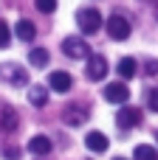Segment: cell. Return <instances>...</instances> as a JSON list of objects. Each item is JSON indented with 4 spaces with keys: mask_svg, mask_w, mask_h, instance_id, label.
<instances>
[{
    "mask_svg": "<svg viewBox=\"0 0 158 160\" xmlns=\"http://www.w3.org/2000/svg\"><path fill=\"white\" fill-rule=\"evenodd\" d=\"M130 20L127 17H122V14H110L107 17V37L110 39H116V42H124L127 37H130Z\"/></svg>",
    "mask_w": 158,
    "mask_h": 160,
    "instance_id": "cell-3",
    "label": "cell"
},
{
    "mask_svg": "<svg viewBox=\"0 0 158 160\" xmlns=\"http://www.w3.org/2000/svg\"><path fill=\"white\" fill-rule=\"evenodd\" d=\"M133 160H158V149L150 146V143H141V146H136Z\"/></svg>",
    "mask_w": 158,
    "mask_h": 160,
    "instance_id": "cell-16",
    "label": "cell"
},
{
    "mask_svg": "<svg viewBox=\"0 0 158 160\" xmlns=\"http://www.w3.org/2000/svg\"><path fill=\"white\" fill-rule=\"evenodd\" d=\"M62 118H65V124H71V127H82V124L88 121V107H82V104H68L65 112H62Z\"/></svg>",
    "mask_w": 158,
    "mask_h": 160,
    "instance_id": "cell-8",
    "label": "cell"
},
{
    "mask_svg": "<svg viewBox=\"0 0 158 160\" xmlns=\"http://www.w3.org/2000/svg\"><path fill=\"white\" fill-rule=\"evenodd\" d=\"M144 70H147V76H155V73H158V62H155V59H147Z\"/></svg>",
    "mask_w": 158,
    "mask_h": 160,
    "instance_id": "cell-21",
    "label": "cell"
},
{
    "mask_svg": "<svg viewBox=\"0 0 158 160\" xmlns=\"http://www.w3.org/2000/svg\"><path fill=\"white\" fill-rule=\"evenodd\" d=\"M85 76H88V82H102L107 76V59L102 53H93L85 62Z\"/></svg>",
    "mask_w": 158,
    "mask_h": 160,
    "instance_id": "cell-5",
    "label": "cell"
},
{
    "mask_svg": "<svg viewBox=\"0 0 158 160\" xmlns=\"http://www.w3.org/2000/svg\"><path fill=\"white\" fill-rule=\"evenodd\" d=\"M113 160H124V158H113Z\"/></svg>",
    "mask_w": 158,
    "mask_h": 160,
    "instance_id": "cell-24",
    "label": "cell"
},
{
    "mask_svg": "<svg viewBox=\"0 0 158 160\" xmlns=\"http://www.w3.org/2000/svg\"><path fill=\"white\" fill-rule=\"evenodd\" d=\"M48 59H51V56H48V51H45V48H34V51L28 53V62H31L34 68H45V65H48Z\"/></svg>",
    "mask_w": 158,
    "mask_h": 160,
    "instance_id": "cell-17",
    "label": "cell"
},
{
    "mask_svg": "<svg viewBox=\"0 0 158 160\" xmlns=\"http://www.w3.org/2000/svg\"><path fill=\"white\" fill-rule=\"evenodd\" d=\"M17 121H20L17 110L8 107V104H0V132H14L17 129Z\"/></svg>",
    "mask_w": 158,
    "mask_h": 160,
    "instance_id": "cell-9",
    "label": "cell"
},
{
    "mask_svg": "<svg viewBox=\"0 0 158 160\" xmlns=\"http://www.w3.org/2000/svg\"><path fill=\"white\" fill-rule=\"evenodd\" d=\"M34 6H37V11H42V14H54V11H57V0H34Z\"/></svg>",
    "mask_w": 158,
    "mask_h": 160,
    "instance_id": "cell-18",
    "label": "cell"
},
{
    "mask_svg": "<svg viewBox=\"0 0 158 160\" xmlns=\"http://www.w3.org/2000/svg\"><path fill=\"white\" fill-rule=\"evenodd\" d=\"M8 39H11V31H8V25L0 20V48H6V45H8Z\"/></svg>",
    "mask_w": 158,
    "mask_h": 160,
    "instance_id": "cell-20",
    "label": "cell"
},
{
    "mask_svg": "<svg viewBox=\"0 0 158 160\" xmlns=\"http://www.w3.org/2000/svg\"><path fill=\"white\" fill-rule=\"evenodd\" d=\"M76 25H79L82 34L99 31V28H102V14H99V8H79V11H76Z\"/></svg>",
    "mask_w": 158,
    "mask_h": 160,
    "instance_id": "cell-2",
    "label": "cell"
},
{
    "mask_svg": "<svg viewBox=\"0 0 158 160\" xmlns=\"http://www.w3.org/2000/svg\"><path fill=\"white\" fill-rule=\"evenodd\" d=\"M3 155H6L8 160H17V158H20V149H17V146H8V149H6Z\"/></svg>",
    "mask_w": 158,
    "mask_h": 160,
    "instance_id": "cell-22",
    "label": "cell"
},
{
    "mask_svg": "<svg viewBox=\"0 0 158 160\" xmlns=\"http://www.w3.org/2000/svg\"><path fill=\"white\" fill-rule=\"evenodd\" d=\"M155 20H158V8H155Z\"/></svg>",
    "mask_w": 158,
    "mask_h": 160,
    "instance_id": "cell-23",
    "label": "cell"
},
{
    "mask_svg": "<svg viewBox=\"0 0 158 160\" xmlns=\"http://www.w3.org/2000/svg\"><path fill=\"white\" fill-rule=\"evenodd\" d=\"M116 124H119L122 129H133V127H139V124H141V110L124 104V107L116 112Z\"/></svg>",
    "mask_w": 158,
    "mask_h": 160,
    "instance_id": "cell-7",
    "label": "cell"
},
{
    "mask_svg": "<svg viewBox=\"0 0 158 160\" xmlns=\"http://www.w3.org/2000/svg\"><path fill=\"white\" fill-rule=\"evenodd\" d=\"M105 98H107L110 104L124 107V104H127V98H130V90H127V84H124V82H110V84H105Z\"/></svg>",
    "mask_w": 158,
    "mask_h": 160,
    "instance_id": "cell-6",
    "label": "cell"
},
{
    "mask_svg": "<svg viewBox=\"0 0 158 160\" xmlns=\"http://www.w3.org/2000/svg\"><path fill=\"white\" fill-rule=\"evenodd\" d=\"M14 34H17L20 42H34V37H37V25H34L31 20H20V22L14 25Z\"/></svg>",
    "mask_w": 158,
    "mask_h": 160,
    "instance_id": "cell-11",
    "label": "cell"
},
{
    "mask_svg": "<svg viewBox=\"0 0 158 160\" xmlns=\"http://www.w3.org/2000/svg\"><path fill=\"white\" fill-rule=\"evenodd\" d=\"M116 70H119V76H122L124 82H127V79H133V76H136V59H133V56H124V59H119Z\"/></svg>",
    "mask_w": 158,
    "mask_h": 160,
    "instance_id": "cell-15",
    "label": "cell"
},
{
    "mask_svg": "<svg viewBox=\"0 0 158 160\" xmlns=\"http://www.w3.org/2000/svg\"><path fill=\"white\" fill-rule=\"evenodd\" d=\"M0 79H3L6 84H14V87L28 84V73H25V68L17 65V62H3V65H0Z\"/></svg>",
    "mask_w": 158,
    "mask_h": 160,
    "instance_id": "cell-1",
    "label": "cell"
},
{
    "mask_svg": "<svg viewBox=\"0 0 158 160\" xmlns=\"http://www.w3.org/2000/svg\"><path fill=\"white\" fill-rule=\"evenodd\" d=\"M62 51H65V56H71V59H88V56H93L90 48H88V42H85L82 37H65V39H62Z\"/></svg>",
    "mask_w": 158,
    "mask_h": 160,
    "instance_id": "cell-4",
    "label": "cell"
},
{
    "mask_svg": "<svg viewBox=\"0 0 158 160\" xmlns=\"http://www.w3.org/2000/svg\"><path fill=\"white\" fill-rule=\"evenodd\" d=\"M147 107H150L153 112H158V87H153V90L147 93Z\"/></svg>",
    "mask_w": 158,
    "mask_h": 160,
    "instance_id": "cell-19",
    "label": "cell"
},
{
    "mask_svg": "<svg viewBox=\"0 0 158 160\" xmlns=\"http://www.w3.org/2000/svg\"><path fill=\"white\" fill-rule=\"evenodd\" d=\"M155 141H158V132H155Z\"/></svg>",
    "mask_w": 158,
    "mask_h": 160,
    "instance_id": "cell-25",
    "label": "cell"
},
{
    "mask_svg": "<svg viewBox=\"0 0 158 160\" xmlns=\"http://www.w3.org/2000/svg\"><path fill=\"white\" fill-rule=\"evenodd\" d=\"M48 84H51V90H57V93H68L71 84H74V79H71V73H65V70H54V73L48 76Z\"/></svg>",
    "mask_w": 158,
    "mask_h": 160,
    "instance_id": "cell-10",
    "label": "cell"
},
{
    "mask_svg": "<svg viewBox=\"0 0 158 160\" xmlns=\"http://www.w3.org/2000/svg\"><path fill=\"white\" fill-rule=\"evenodd\" d=\"M85 146H88L90 152H105V149H107V138H105L102 132H88Z\"/></svg>",
    "mask_w": 158,
    "mask_h": 160,
    "instance_id": "cell-14",
    "label": "cell"
},
{
    "mask_svg": "<svg viewBox=\"0 0 158 160\" xmlns=\"http://www.w3.org/2000/svg\"><path fill=\"white\" fill-rule=\"evenodd\" d=\"M28 152L37 155V158L48 155V152H51V138H45V135H34V138L28 141Z\"/></svg>",
    "mask_w": 158,
    "mask_h": 160,
    "instance_id": "cell-12",
    "label": "cell"
},
{
    "mask_svg": "<svg viewBox=\"0 0 158 160\" xmlns=\"http://www.w3.org/2000/svg\"><path fill=\"white\" fill-rule=\"evenodd\" d=\"M28 101H31V107H45V101H48L45 84H31L28 87Z\"/></svg>",
    "mask_w": 158,
    "mask_h": 160,
    "instance_id": "cell-13",
    "label": "cell"
}]
</instances>
